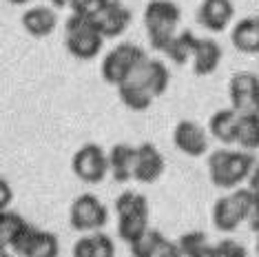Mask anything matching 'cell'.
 <instances>
[{
  "label": "cell",
  "instance_id": "6da1fadb",
  "mask_svg": "<svg viewBox=\"0 0 259 257\" xmlns=\"http://www.w3.org/2000/svg\"><path fill=\"white\" fill-rule=\"evenodd\" d=\"M257 162L250 151H233V149H217L208 157V175L210 182L217 189L235 191L244 180L250 178Z\"/></svg>",
  "mask_w": 259,
  "mask_h": 257
},
{
  "label": "cell",
  "instance_id": "7a4b0ae2",
  "mask_svg": "<svg viewBox=\"0 0 259 257\" xmlns=\"http://www.w3.org/2000/svg\"><path fill=\"white\" fill-rule=\"evenodd\" d=\"M117 237L131 246L151 229V206L142 193L124 191L115 200Z\"/></svg>",
  "mask_w": 259,
  "mask_h": 257
},
{
  "label": "cell",
  "instance_id": "3957f363",
  "mask_svg": "<svg viewBox=\"0 0 259 257\" xmlns=\"http://www.w3.org/2000/svg\"><path fill=\"white\" fill-rule=\"evenodd\" d=\"M182 18L180 7L173 0H151L144 7V27L149 42L155 51H166L170 40L178 36Z\"/></svg>",
  "mask_w": 259,
  "mask_h": 257
},
{
  "label": "cell",
  "instance_id": "277c9868",
  "mask_svg": "<svg viewBox=\"0 0 259 257\" xmlns=\"http://www.w3.org/2000/svg\"><path fill=\"white\" fill-rule=\"evenodd\" d=\"M146 60H149V56H146L142 47L133 42H120L102 58V64H100L102 80L107 84L122 87L124 82L135 78V73L140 71V67Z\"/></svg>",
  "mask_w": 259,
  "mask_h": 257
},
{
  "label": "cell",
  "instance_id": "5b68a950",
  "mask_svg": "<svg viewBox=\"0 0 259 257\" xmlns=\"http://www.w3.org/2000/svg\"><path fill=\"white\" fill-rule=\"evenodd\" d=\"M255 195L252 191L246 186V189H235L228 195L217 197L213 204V226L222 233H233L239 229L241 222L250 220L252 211H255Z\"/></svg>",
  "mask_w": 259,
  "mask_h": 257
},
{
  "label": "cell",
  "instance_id": "8992f818",
  "mask_svg": "<svg viewBox=\"0 0 259 257\" xmlns=\"http://www.w3.org/2000/svg\"><path fill=\"white\" fill-rule=\"evenodd\" d=\"M104 45V36L98 31L91 18L71 14L64 20V47L78 60H93Z\"/></svg>",
  "mask_w": 259,
  "mask_h": 257
},
{
  "label": "cell",
  "instance_id": "52a82bcc",
  "mask_svg": "<svg viewBox=\"0 0 259 257\" xmlns=\"http://www.w3.org/2000/svg\"><path fill=\"white\" fill-rule=\"evenodd\" d=\"M109 208L91 193H82L71 202L69 208V224L78 233H98L107 226Z\"/></svg>",
  "mask_w": 259,
  "mask_h": 257
},
{
  "label": "cell",
  "instance_id": "ba28073f",
  "mask_svg": "<svg viewBox=\"0 0 259 257\" xmlns=\"http://www.w3.org/2000/svg\"><path fill=\"white\" fill-rule=\"evenodd\" d=\"M231 107L239 115H259V75L250 71H237L228 80Z\"/></svg>",
  "mask_w": 259,
  "mask_h": 257
},
{
  "label": "cell",
  "instance_id": "9c48e42d",
  "mask_svg": "<svg viewBox=\"0 0 259 257\" xmlns=\"http://www.w3.org/2000/svg\"><path fill=\"white\" fill-rule=\"evenodd\" d=\"M71 168L75 178L82 180L87 184H100L104 180V175L109 173V153H104V149L100 144H84L73 153Z\"/></svg>",
  "mask_w": 259,
  "mask_h": 257
},
{
  "label": "cell",
  "instance_id": "30bf717a",
  "mask_svg": "<svg viewBox=\"0 0 259 257\" xmlns=\"http://www.w3.org/2000/svg\"><path fill=\"white\" fill-rule=\"evenodd\" d=\"M173 144L188 157H202L208 151V133L195 120H180L173 128Z\"/></svg>",
  "mask_w": 259,
  "mask_h": 257
},
{
  "label": "cell",
  "instance_id": "8fae6325",
  "mask_svg": "<svg viewBox=\"0 0 259 257\" xmlns=\"http://www.w3.org/2000/svg\"><path fill=\"white\" fill-rule=\"evenodd\" d=\"M16 255L20 257H58L60 255V242H58L56 233L38 229V226H29L25 237L14 248Z\"/></svg>",
  "mask_w": 259,
  "mask_h": 257
},
{
  "label": "cell",
  "instance_id": "7c38bea8",
  "mask_svg": "<svg viewBox=\"0 0 259 257\" xmlns=\"http://www.w3.org/2000/svg\"><path fill=\"white\" fill-rule=\"evenodd\" d=\"M166 162L160 149L151 142H142L135 153V166H133V180L140 184H153L164 175Z\"/></svg>",
  "mask_w": 259,
  "mask_h": 257
},
{
  "label": "cell",
  "instance_id": "4fadbf2b",
  "mask_svg": "<svg viewBox=\"0 0 259 257\" xmlns=\"http://www.w3.org/2000/svg\"><path fill=\"white\" fill-rule=\"evenodd\" d=\"M91 20L104 38H117L131 25V9L122 0H111L107 7L98 11Z\"/></svg>",
  "mask_w": 259,
  "mask_h": 257
},
{
  "label": "cell",
  "instance_id": "5bb4252c",
  "mask_svg": "<svg viewBox=\"0 0 259 257\" xmlns=\"http://www.w3.org/2000/svg\"><path fill=\"white\" fill-rule=\"evenodd\" d=\"M235 7L231 0H202L197 9V22L208 31H224L231 25Z\"/></svg>",
  "mask_w": 259,
  "mask_h": 257
},
{
  "label": "cell",
  "instance_id": "9a60e30c",
  "mask_svg": "<svg viewBox=\"0 0 259 257\" xmlns=\"http://www.w3.org/2000/svg\"><path fill=\"white\" fill-rule=\"evenodd\" d=\"M133 80L142 82L146 89L151 91L153 98H160V96L166 93L168 84H170V71H168V67L162 60H157V58H149V60L140 67V71L135 73Z\"/></svg>",
  "mask_w": 259,
  "mask_h": 257
},
{
  "label": "cell",
  "instance_id": "2e32d148",
  "mask_svg": "<svg viewBox=\"0 0 259 257\" xmlns=\"http://www.w3.org/2000/svg\"><path fill=\"white\" fill-rule=\"evenodd\" d=\"M135 153H138V147H131L126 142L113 144L109 151V171L111 178L115 182L124 184L128 180H133V166H135Z\"/></svg>",
  "mask_w": 259,
  "mask_h": 257
},
{
  "label": "cell",
  "instance_id": "e0dca14e",
  "mask_svg": "<svg viewBox=\"0 0 259 257\" xmlns=\"http://www.w3.org/2000/svg\"><path fill=\"white\" fill-rule=\"evenodd\" d=\"M22 27L27 29L29 36L33 38H47L56 31L58 27V14L51 7H31L22 14Z\"/></svg>",
  "mask_w": 259,
  "mask_h": 257
},
{
  "label": "cell",
  "instance_id": "ac0fdd59",
  "mask_svg": "<svg viewBox=\"0 0 259 257\" xmlns=\"http://www.w3.org/2000/svg\"><path fill=\"white\" fill-rule=\"evenodd\" d=\"M231 42L241 54H259V16H246L231 31Z\"/></svg>",
  "mask_w": 259,
  "mask_h": 257
},
{
  "label": "cell",
  "instance_id": "d6986e66",
  "mask_svg": "<svg viewBox=\"0 0 259 257\" xmlns=\"http://www.w3.org/2000/svg\"><path fill=\"white\" fill-rule=\"evenodd\" d=\"M73 257H115V244L104 231L87 233L73 244Z\"/></svg>",
  "mask_w": 259,
  "mask_h": 257
},
{
  "label": "cell",
  "instance_id": "ffe728a7",
  "mask_svg": "<svg viewBox=\"0 0 259 257\" xmlns=\"http://www.w3.org/2000/svg\"><path fill=\"white\" fill-rule=\"evenodd\" d=\"M224 58V51L217 40L213 38H199L197 40V49L193 56V71L195 75H210L215 73V69L220 67Z\"/></svg>",
  "mask_w": 259,
  "mask_h": 257
},
{
  "label": "cell",
  "instance_id": "44dd1931",
  "mask_svg": "<svg viewBox=\"0 0 259 257\" xmlns=\"http://www.w3.org/2000/svg\"><path fill=\"white\" fill-rule=\"evenodd\" d=\"M237 126H239V113L233 107L220 109L210 115L208 120V133L222 144H233L237 138Z\"/></svg>",
  "mask_w": 259,
  "mask_h": 257
},
{
  "label": "cell",
  "instance_id": "7402d4cb",
  "mask_svg": "<svg viewBox=\"0 0 259 257\" xmlns=\"http://www.w3.org/2000/svg\"><path fill=\"white\" fill-rule=\"evenodd\" d=\"M29 222L16 211H0V244L3 248L14 250L29 231Z\"/></svg>",
  "mask_w": 259,
  "mask_h": 257
},
{
  "label": "cell",
  "instance_id": "603a6c76",
  "mask_svg": "<svg viewBox=\"0 0 259 257\" xmlns=\"http://www.w3.org/2000/svg\"><path fill=\"white\" fill-rule=\"evenodd\" d=\"M117 96H120L122 104L131 111H146L153 104V100H155L151 96V91L142 82H138V80H128L122 87H117Z\"/></svg>",
  "mask_w": 259,
  "mask_h": 257
},
{
  "label": "cell",
  "instance_id": "cb8c5ba5",
  "mask_svg": "<svg viewBox=\"0 0 259 257\" xmlns=\"http://www.w3.org/2000/svg\"><path fill=\"white\" fill-rule=\"evenodd\" d=\"M197 40L199 38H195V33H193L191 29H184V31H180L178 36L170 40V45L166 47L164 54L168 56V60L173 64H186L188 60H193V56H195Z\"/></svg>",
  "mask_w": 259,
  "mask_h": 257
},
{
  "label": "cell",
  "instance_id": "d4e9b609",
  "mask_svg": "<svg viewBox=\"0 0 259 257\" xmlns=\"http://www.w3.org/2000/svg\"><path fill=\"white\" fill-rule=\"evenodd\" d=\"M241 151H255L259 149V115H239L237 138Z\"/></svg>",
  "mask_w": 259,
  "mask_h": 257
},
{
  "label": "cell",
  "instance_id": "484cf974",
  "mask_svg": "<svg viewBox=\"0 0 259 257\" xmlns=\"http://www.w3.org/2000/svg\"><path fill=\"white\" fill-rule=\"evenodd\" d=\"M178 246L184 257H208L210 253V242L204 231H188L180 235Z\"/></svg>",
  "mask_w": 259,
  "mask_h": 257
},
{
  "label": "cell",
  "instance_id": "4316f807",
  "mask_svg": "<svg viewBox=\"0 0 259 257\" xmlns=\"http://www.w3.org/2000/svg\"><path fill=\"white\" fill-rule=\"evenodd\" d=\"M166 242L168 239L157 229H149L138 242H133L128 246V250H131V257H157V253H160Z\"/></svg>",
  "mask_w": 259,
  "mask_h": 257
},
{
  "label": "cell",
  "instance_id": "83f0119b",
  "mask_svg": "<svg viewBox=\"0 0 259 257\" xmlns=\"http://www.w3.org/2000/svg\"><path fill=\"white\" fill-rule=\"evenodd\" d=\"M208 257H248V250H246L244 244H239L237 239H220V242L210 244V253Z\"/></svg>",
  "mask_w": 259,
  "mask_h": 257
},
{
  "label": "cell",
  "instance_id": "f1b7e54d",
  "mask_svg": "<svg viewBox=\"0 0 259 257\" xmlns=\"http://www.w3.org/2000/svg\"><path fill=\"white\" fill-rule=\"evenodd\" d=\"M111 0H73L71 3V11L78 16H87V18H93L98 11H102Z\"/></svg>",
  "mask_w": 259,
  "mask_h": 257
},
{
  "label": "cell",
  "instance_id": "f546056e",
  "mask_svg": "<svg viewBox=\"0 0 259 257\" xmlns=\"http://www.w3.org/2000/svg\"><path fill=\"white\" fill-rule=\"evenodd\" d=\"M157 257H184V255H182L178 242H170V239H168V242L162 246L160 253H157Z\"/></svg>",
  "mask_w": 259,
  "mask_h": 257
},
{
  "label": "cell",
  "instance_id": "4dcf8cb0",
  "mask_svg": "<svg viewBox=\"0 0 259 257\" xmlns=\"http://www.w3.org/2000/svg\"><path fill=\"white\" fill-rule=\"evenodd\" d=\"M248 189L252 191L255 200L259 202V164L255 166V171H252V173H250V178H248Z\"/></svg>",
  "mask_w": 259,
  "mask_h": 257
},
{
  "label": "cell",
  "instance_id": "1f68e13d",
  "mask_svg": "<svg viewBox=\"0 0 259 257\" xmlns=\"http://www.w3.org/2000/svg\"><path fill=\"white\" fill-rule=\"evenodd\" d=\"M0 189H3V202H0V211H7V204L11 202V189H7V182L0 180Z\"/></svg>",
  "mask_w": 259,
  "mask_h": 257
},
{
  "label": "cell",
  "instance_id": "d6a6232c",
  "mask_svg": "<svg viewBox=\"0 0 259 257\" xmlns=\"http://www.w3.org/2000/svg\"><path fill=\"white\" fill-rule=\"evenodd\" d=\"M248 222H250V229L259 235V202L255 204V211H252V215H250V220H248Z\"/></svg>",
  "mask_w": 259,
  "mask_h": 257
},
{
  "label": "cell",
  "instance_id": "836d02e7",
  "mask_svg": "<svg viewBox=\"0 0 259 257\" xmlns=\"http://www.w3.org/2000/svg\"><path fill=\"white\" fill-rule=\"evenodd\" d=\"M73 0H51V5H54L56 9H64V7H71Z\"/></svg>",
  "mask_w": 259,
  "mask_h": 257
},
{
  "label": "cell",
  "instance_id": "e575fe53",
  "mask_svg": "<svg viewBox=\"0 0 259 257\" xmlns=\"http://www.w3.org/2000/svg\"><path fill=\"white\" fill-rule=\"evenodd\" d=\"M7 3H11V5H27V3H31V0H7Z\"/></svg>",
  "mask_w": 259,
  "mask_h": 257
},
{
  "label": "cell",
  "instance_id": "d590c367",
  "mask_svg": "<svg viewBox=\"0 0 259 257\" xmlns=\"http://www.w3.org/2000/svg\"><path fill=\"white\" fill-rule=\"evenodd\" d=\"M0 257H11V255H9L7 248H3V250H0Z\"/></svg>",
  "mask_w": 259,
  "mask_h": 257
}]
</instances>
